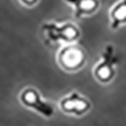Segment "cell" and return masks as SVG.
Wrapping results in <instances>:
<instances>
[{"mask_svg":"<svg viewBox=\"0 0 126 126\" xmlns=\"http://www.w3.org/2000/svg\"><path fill=\"white\" fill-rule=\"evenodd\" d=\"M64 1L74 8V16L76 18L93 15L98 11L101 6L100 0H64Z\"/></svg>","mask_w":126,"mask_h":126,"instance_id":"cell-6","label":"cell"},{"mask_svg":"<svg viewBox=\"0 0 126 126\" xmlns=\"http://www.w3.org/2000/svg\"><path fill=\"white\" fill-rule=\"evenodd\" d=\"M119 61L114 46L111 44L106 45L100 56L99 62L92 71L94 78L100 84L111 83L116 77Z\"/></svg>","mask_w":126,"mask_h":126,"instance_id":"cell-2","label":"cell"},{"mask_svg":"<svg viewBox=\"0 0 126 126\" xmlns=\"http://www.w3.org/2000/svg\"><path fill=\"white\" fill-rule=\"evenodd\" d=\"M18 99L20 104L30 109L45 118H51L55 115L54 105L47 102L41 96L39 91L33 87H27L19 93Z\"/></svg>","mask_w":126,"mask_h":126,"instance_id":"cell-4","label":"cell"},{"mask_svg":"<svg viewBox=\"0 0 126 126\" xmlns=\"http://www.w3.org/2000/svg\"><path fill=\"white\" fill-rule=\"evenodd\" d=\"M41 31L46 40L52 44H77L81 37V29L71 21L63 23L55 21L44 22L41 24Z\"/></svg>","mask_w":126,"mask_h":126,"instance_id":"cell-1","label":"cell"},{"mask_svg":"<svg viewBox=\"0 0 126 126\" xmlns=\"http://www.w3.org/2000/svg\"><path fill=\"white\" fill-rule=\"evenodd\" d=\"M18 1L26 7H33L40 1V0H18Z\"/></svg>","mask_w":126,"mask_h":126,"instance_id":"cell-8","label":"cell"},{"mask_svg":"<svg viewBox=\"0 0 126 126\" xmlns=\"http://www.w3.org/2000/svg\"><path fill=\"white\" fill-rule=\"evenodd\" d=\"M59 107L63 113L67 115L81 117L91 110L92 103L87 97L74 91L60 100Z\"/></svg>","mask_w":126,"mask_h":126,"instance_id":"cell-5","label":"cell"},{"mask_svg":"<svg viewBox=\"0 0 126 126\" xmlns=\"http://www.w3.org/2000/svg\"><path fill=\"white\" fill-rule=\"evenodd\" d=\"M110 28L118 29L120 26L126 24V0H118L109 11Z\"/></svg>","mask_w":126,"mask_h":126,"instance_id":"cell-7","label":"cell"},{"mask_svg":"<svg viewBox=\"0 0 126 126\" xmlns=\"http://www.w3.org/2000/svg\"><path fill=\"white\" fill-rule=\"evenodd\" d=\"M57 62L66 72H78L87 63L86 50L77 44L64 45L57 54Z\"/></svg>","mask_w":126,"mask_h":126,"instance_id":"cell-3","label":"cell"}]
</instances>
